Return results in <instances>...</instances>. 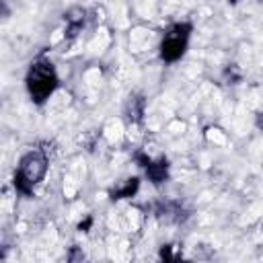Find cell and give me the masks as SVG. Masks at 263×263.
Segmentation results:
<instances>
[{"mask_svg": "<svg viewBox=\"0 0 263 263\" xmlns=\"http://www.w3.org/2000/svg\"><path fill=\"white\" fill-rule=\"evenodd\" d=\"M187 37H189V27L185 25H177L175 29H171L166 33V37L162 39V45H160V53L166 62H175L179 60L185 49H187Z\"/></svg>", "mask_w": 263, "mask_h": 263, "instance_id": "cell-3", "label": "cell"}, {"mask_svg": "<svg viewBox=\"0 0 263 263\" xmlns=\"http://www.w3.org/2000/svg\"><path fill=\"white\" fill-rule=\"evenodd\" d=\"M55 86H58V76L49 62H37L31 66L27 74V88H29V95L37 103L49 99Z\"/></svg>", "mask_w": 263, "mask_h": 263, "instance_id": "cell-1", "label": "cell"}, {"mask_svg": "<svg viewBox=\"0 0 263 263\" xmlns=\"http://www.w3.org/2000/svg\"><path fill=\"white\" fill-rule=\"evenodd\" d=\"M45 171H47L45 158H43L39 152H29L27 156H23V160H21V164H18V171H16V175H14V185H16V189L23 191V193H31L33 187L43 181Z\"/></svg>", "mask_w": 263, "mask_h": 263, "instance_id": "cell-2", "label": "cell"}]
</instances>
